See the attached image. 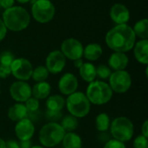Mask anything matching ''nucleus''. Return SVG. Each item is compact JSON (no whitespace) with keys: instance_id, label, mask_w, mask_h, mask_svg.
Here are the masks:
<instances>
[{"instance_id":"f257e3e1","label":"nucleus","mask_w":148,"mask_h":148,"mask_svg":"<svg viewBox=\"0 0 148 148\" xmlns=\"http://www.w3.org/2000/svg\"><path fill=\"white\" fill-rule=\"evenodd\" d=\"M105 41L112 50L126 53L134 48L136 36L129 25L117 24L106 34Z\"/></svg>"},{"instance_id":"f03ea898","label":"nucleus","mask_w":148,"mask_h":148,"mask_svg":"<svg viewBox=\"0 0 148 148\" xmlns=\"http://www.w3.org/2000/svg\"><path fill=\"white\" fill-rule=\"evenodd\" d=\"M2 20L7 29L11 31H22L29 25L30 16L24 8L21 6H12L4 10Z\"/></svg>"},{"instance_id":"7ed1b4c3","label":"nucleus","mask_w":148,"mask_h":148,"mask_svg":"<svg viewBox=\"0 0 148 148\" xmlns=\"http://www.w3.org/2000/svg\"><path fill=\"white\" fill-rule=\"evenodd\" d=\"M86 96L94 105H103L110 101L113 91L108 83L102 81H94L87 88Z\"/></svg>"},{"instance_id":"20e7f679","label":"nucleus","mask_w":148,"mask_h":148,"mask_svg":"<svg viewBox=\"0 0 148 148\" xmlns=\"http://www.w3.org/2000/svg\"><path fill=\"white\" fill-rule=\"evenodd\" d=\"M66 132L57 122L45 124L39 132L40 143L45 147H53L60 144Z\"/></svg>"},{"instance_id":"39448f33","label":"nucleus","mask_w":148,"mask_h":148,"mask_svg":"<svg viewBox=\"0 0 148 148\" xmlns=\"http://www.w3.org/2000/svg\"><path fill=\"white\" fill-rule=\"evenodd\" d=\"M69 114L76 118L87 116L90 111V102L82 92H75L69 95L65 101Z\"/></svg>"},{"instance_id":"423d86ee","label":"nucleus","mask_w":148,"mask_h":148,"mask_svg":"<svg viewBox=\"0 0 148 148\" xmlns=\"http://www.w3.org/2000/svg\"><path fill=\"white\" fill-rule=\"evenodd\" d=\"M111 134L114 140L121 142L129 141L134 133L133 122L126 117H117L110 124Z\"/></svg>"},{"instance_id":"0eeeda50","label":"nucleus","mask_w":148,"mask_h":148,"mask_svg":"<svg viewBox=\"0 0 148 148\" xmlns=\"http://www.w3.org/2000/svg\"><path fill=\"white\" fill-rule=\"evenodd\" d=\"M31 13L36 22L47 23L54 18L56 8L50 0H35L32 3Z\"/></svg>"},{"instance_id":"6e6552de","label":"nucleus","mask_w":148,"mask_h":148,"mask_svg":"<svg viewBox=\"0 0 148 148\" xmlns=\"http://www.w3.org/2000/svg\"><path fill=\"white\" fill-rule=\"evenodd\" d=\"M109 79V86L113 92L118 94L126 93L132 85V78L130 74L126 70L114 71L111 74Z\"/></svg>"},{"instance_id":"1a4fd4ad","label":"nucleus","mask_w":148,"mask_h":148,"mask_svg":"<svg viewBox=\"0 0 148 148\" xmlns=\"http://www.w3.org/2000/svg\"><path fill=\"white\" fill-rule=\"evenodd\" d=\"M11 74L18 81H28L33 71V67L31 62L25 58H15L10 65Z\"/></svg>"},{"instance_id":"9d476101","label":"nucleus","mask_w":148,"mask_h":148,"mask_svg":"<svg viewBox=\"0 0 148 148\" xmlns=\"http://www.w3.org/2000/svg\"><path fill=\"white\" fill-rule=\"evenodd\" d=\"M61 52L69 60H77L83 56V46L82 42L75 38H68L62 42Z\"/></svg>"},{"instance_id":"9b49d317","label":"nucleus","mask_w":148,"mask_h":148,"mask_svg":"<svg viewBox=\"0 0 148 148\" xmlns=\"http://www.w3.org/2000/svg\"><path fill=\"white\" fill-rule=\"evenodd\" d=\"M66 66V57L61 50L51 51L46 58V68L51 74H58L63 70Z\"/></svg>"},{"instance_id":"f8f14e48","label":"nucleus","mask_w":148,"mask_h":148,"mask_svg":"<svg viewBox=\"0 0 148 148\" xmlns=\"http://www.w3.org/2000/svg\"><path fill=\"white\" fill-rule=\"evenodd\" d=\"M10 94L14 101L20 103L25 102L32 95L30 86L23 81L13 82L10 87Z\"/></svg>"},{"instance_id":"ddd939ff","label":"nucleus","mask_w":148,"mask_h":148,"mask_svg":"<svg viewBox=\"0 0 148 148\" xmlns=\"http://www.w3.org/2000/svg\"><path fill=\"white\" fill-rule=\"evenodd\" d=\"M35 133L33 122L27 118H24L16 122L15 126V134L19 140H30Z\"/></svg>"},{"instance_id":"4468645a","label":"nucleus","mask_w":148,"mask_h":148,"mask_svg":"<svg viewBox=\"0 0 148 148\" xmlns=\"http://www.w3.org/2000/svg\"><path fill=\"white\" fill-rule=\"evenodd\" d=\"M78 88V80L75 75L71 73L64 74L59 80L58 88L62 95H69L76 92Z\"/></svg>"},{"instance_id":"2eb2a0df","label":"nucleus","mask_w":148,"mask_h":148,"mask_svg":"<svg viewBox=\"0 0 148 148\" xmlns=\"http://www.w3.org/2000/svg\"><path fill=\"white\" fill-rule=\"evenodd\" d=\"M110 17L116 24H127L130 19V12L124 4L114 3L110 10Z\"/></svg>"},{"instance_id":"dca6fc26","label":"nucleus","mask_w":148,"mask_h":148,"mask_svg":"<svg viewBox=\"0 0 148 148\" xmlns=\"http://www.w3.org/2000/svg\"><path fill=\"white\" fill-rule=\"evenodd\" d=\"M128 57L125 53L114 52L113 53L108 59V65L111 69L114 71L125 70L128 65Z\"/></svg>"},{"instance_id":"f3484780","label":"nucleus","mask_w":148,"mask_h":148,"mask_svg":"<svg viewBox=\"0 0 148 148\" xmlns=\"http://www.w3.org/2000/svg\"><path fill=\"white\" fill-rule=\"evenodd\" d=\"M134 53L136 60L142 64H148V41L147 39H141L135 42L134 46Z\"/></svg>"},{"instance_id":"a211bd4d","label":"nucleus","mask_w":148,"mask_h":148,"mask_svg":"<svg viewBox=\"0 0 148 148\" xmlns=\"http://www.w3.org/2000/svg\"><path fill=\"white\" fill-rule=\"evenodd\" d=\"M28 116L26 107L23 103H16L11 106L8 110V118L12 121H19Z\"/></svg>"},{"instance_id":"6ab92c4d","label":"nucleus","mask_w":148,"mask_h":148,"mask_svg":"<svg viewBox=\"0 0 148 148\" xmlns=\"http://www.w3.org/2000/svg\"><path fill=\"white\" fill-rule=\"evenodd\" d=\"M51 91V87L47 82H41L36 83L31 88V94L34 98L37 100H43L49 97Z\"/></svg>"},{"instance_id":"aec40b11","label":"nucleus","mask_w":148,"mask_h":148,"mask_svg":"<svg viewBox=\"0 0 148 148\" xmlns=\"http://www.w3.org/2000/svg\"><path fill=\"white\" fill-rule=\"evenodd\" d=\"M102 48L98 43H89L85 48H83V56L90 61H96L98 60L102 55Z\"/></svg>"},{"instance_id":"412c9836","label":"nucleus","mask_w":148,"mask_h":148,"mask_svg":"<svg viewBox=\"0 0 148 148\" xmlns=\"http://www.w3.org/2000/svg\"><path fill=\"white\" fill-rule=\"evenodd\" d=\"M79 73L82 79L87 82H92L96 78L95 67L91 62H83L82 66L79 69Z\"/></svg>"},{"instance_id":"4be33fe9","label":"nucleus","mask_w":148,"mask_h":148,"mask_svg":"<svg viewBox=\"0 0 148 148\" xmlns=\"http://www.w3.org/2000/svg\"><path fill=\"white\" fill-rule=\"evenodd\" d=\"M62 142L64 148H82V147L81 137L73 132L65 134Z\"/></svg>"},{"instance_id":"5701e85b","label":"nucleus","mask_w":148,"mask_h":148,"mask_svg":"<svg viewBox=\"0 0 148 148\" xmlns=\"http://www.w3.org/2000/svg\"><path fill=\"white\" fill-rule=\"evenodd\" d=\"M65 106V100L62 96L54 95L49 96L46 101L47 110L50 111H62Z\"/></svg>"},{"instance_id":"b1692460","label":"nucleus","mask_w":148,"mask_h":148,"mask_svg":"<svg viewBox=\"0 0 148 148\" xmlns=\"http://www.w3.org/2000/svg\"><path fill=\"white\" fill-rule=\"evenodd\" d=\"M133 30L136 36L141 39H147L148 37V20L147 18H143L139 20L133 28Z\"/></svg>"},{"instance_id":"393cba45","label":"nucleus","mask_w":148,"mask_h":148,"mask_svg":"<svg viewBox=\"0 0 148 148\" xmlns=\"http://www.w3.org/2000/svg\"><path fill=\"white\" fill-rule=\"evenodd\" d=\"M95 127L99 132H101V133L107 132L108 128L110 127L109 116L105 113H101L98 114L95 119Z\"/></svg>"},{"instance_id":"a878e982","label":"nucleus","mask_w":148,"mask_h":148,"mask_svg":"<svg viewBox=\"0 0 148 148\" xmlns=\"http://www.w3.org/2000/svg\"><path fill=\"white\" fill-rule=\"evenodd\" d=\"M78 120L76 117L73 115H67L64 118H62L61 121V127L63 128L65 132H73L75 131L78 127Z\"/></svg>"},{"instance_id":"bb28decb","label":"nucleus","mask_w":148,"mask_h":148,"mask_svg":"<svg viewBox=\"0 0 148 148\" xmlns=\"http://www.w3.org/2000/svg\"><path fill=\"white\" fill-rule=\"evenodd\" d=\"M49 72L48 71L45 66H37L33 69L31 77L35 82H45L47 80V78L49 77Z\"/></svg>"},{"instance_id":"cd10ccee","label":"nucleus","mask_w":148,"mask_h":148,"mask_svg":"<svg viewBox=\"0 0 148 148\" xmlns=\"http://www.w3.org/2000/svg\"><path fill=\"white\" fill-rule=\"evenodd\" d=\"M95 70H96V77H98L99 79H101V80L108 79L112 74L111 69L104 64L99 65L97 68H95Z\"/></svg>"},{"instance_id":"c85d7f7f","label":"nucleus","mask_w":148,"mask_h":148,"mask_svg":"<svg viewBox=\"0 0 148 148\" xmlns=\"http://www.w3.org/2000/svg\"><path fill=\"white\" fill-rule=\"evenodd\" d=\"M14 60V55L10 51H3L0 54V65L10 67Z\"/></svg>"},{"instance_id":"c756f323","label":"nucleus","mask_w":148,"mask_h":148,"mask_svg":"<svg viewBox=\"0 0 148 148\" xmlns=\"http://www.w3.org/2000/svg\"><path fill=\"white\" fill-rule=\"evenodd\" d=\"M24 105L26 107L28 114H34L39 108V101L34 97H30L25 101Z\"/></svg>"},{"instance_id":"7c9ffc66","label":"nucleus","mask_w":148,"mask_h":148,"mask_svg":"<svg viewBox=\"0 0 148 148\" xmlns=\"http://www.w3.org/2000/svg\"><path fill=\"white\" fill-rule=\"evenodd\" d=\"M134 148H148V140L142 134L137 136L134 141Z\"/></svg>"},{"instance_id":"2f4dec72","label":"nucleus","mask_w":148,"mask_h":148,"mask_svg":"<svg viewBox=\"0 0 148 148\" xmlns=\"http://www.w3.org/2000/svg\"><path fill=\"white\" fill-rule=\"evenodd\" d=\"M62 117V111H46V118L48 121H50V122H56L57 121L61 120Z\"/></svg>"},{"instance_id":"473e14b6","label":"nucleus","mask_w":148,"mask_h":148,"mask_svg":"<svg viewBox=\"0 0 148 148\" xmlns=\"http://www.w3.org/2000/svg\"><path fill=\"white\" fill-rule=\"evenodd\" d=\"M103 148H126V146L124 142L113 139V140H109L108 141H107Z\"/></svg>"},{"instance_id":"72a5a7b5","label":"nucleus","mask_w":148,"mask_h":148,"mask_svg":"<svg viewBox=\"0 0 148 148\" xmlns=\"http://www.w3.org/2000/svg\"><path fill=\"white\" fill-rule=\"evenodd\" d=\"M10 74H11L10 67L0 65V78L1 79H6Z\"/></svg>"},{"instance_id":"f704fd0d","label":"nucleus","mask_w":148,"mask_h":148,"mask_svg":"<svg viewBox=\"0 0 148 148\" xmlns=\"http://www.w3.org/2000/svg\"><path fill=\"white\" fill-rule=\"evenodd\" d=\"M16 0H0V7L7 10L12 6H14V3Z\"/></svg>"},{"instance_id":"c9c22d12","label":"nucleus","mask_w":148,"mask_h":148,"mask_svg":"<svg viewBox=\"0 0 148 148\" xmlns=\"http://www.w3.org/2000/svg\"><path fill=\"white\" fill-rule=\"evenodd\" d=\"M7 34V28L5 27L2 19H0V42L5 37Z\"/></svg>"},{"instance_id":"e433bc0d","label":"nucleus","mask_w":148,"mask_h":148,"mask_svg":"<svg viewBox=\"0 0 148 148\" xmlns=\"http://www.w3.org/2000/svg\"><path fill=\"white\" fill-rule=\"evenodd\" d=\"M5 145H6V148H20L19 143L14 140H8L7 142H5Z\"/></svg>"},{"instance_id":"4c0bfd02","label":"nucleus","mask_w":148,"mask_h":148,"mask_svg":"<svg viewBox=\"0 0 148 148\" xmlns=\"http://www.w3.org/2000/svg\"><path fill=\"white\" fill-rule=\"evenodd\" d=\"M19 147H20V148H30L32 147V142L30 141V140H20Z\"/></svg>"},{"instance_id":"58836bf2","label":"nucleus","mask_w":148,"mask_h":148,"mask_svg":"<svg viewBox=\"0 0 148 148\" xmlns=\"http://www.w3.org/2000/svg\"><path fill=\"white\" fill-rule=\"evenodd\" d=\"M141 134L143 136L148 138V121H146L143 125H142V127H141Z\"/></svg>"},{"instance_id":"ea45409f","label":"nucleus","mask_w":148,"mask_h":148,"mask_svg":"<svg viewBox=\"0 0 148 148\" xmlns=\"http://www.w3.org/2000/svg\"><path fill=\"white\" fill-rule=\"evenodd\" d=\"M82 64H83V61L82 60V58L74 61V65L76 69H80L82 66Z\"/></svg>"},{"instance_id":"a19ab883","label":"nucleus","mask_w":148,"mask_h":148,"mask_svg":"<svg viewBox=\"0 0 148 148\" xmlns=\"http://www.w3.org/2000/svg\"><path fill=\"white\" fill-rule=\"evenodd\" d=\"M0 148H6V145H5V141L0 138Z\"/></svg>"},{"instance_id":"79ce46f5","label":"nucleus","mask_w":148,"mask_h":148,"mask_svg":"<svg viewBox=\"0 0 148 148\" xmlns=\"http://www.w3.org/2000/svg\"><path fill=\"white\" fill-rule=\"evenodd\" d=\"M18 3H29V2H30L31 0H16Z\"/></svg>"},{"instance_id":"37998d69","label":"nucleus","mask_w":148,"mask_h":148,"mask_svg":"<svg viewBox=\"0 0 148 148\" xmlns=\"http://www.w3.org/2000/svg\"><path fill=\"white\" fill-rule=\"evenodd\" d=\"M30 148H44V147H41V146H34V147L32 146Z\"/></svg>"}]
</instances>
